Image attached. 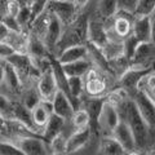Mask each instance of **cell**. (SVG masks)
Instances as JSON below:
<instances>
[{"label": "cell", "instance_id": "obj_21", "mask_svg": "<svg viewBox=\"0 0 155 155\" xmlns=\"http://www.w3.org/2000/svg\"><path fill=\"white\" fill-rule=\"evenodd\" d=\"M93 67H94V64L89 58V56L85 58H81V60L70 62V64L62 65V69H64L65 74L67 76H81V78H84L87 72L91 69H93Z\"/></svg>", "mask_w": 155, "mask_h": 155}, {"label": "cell", "instance_id": "obj_32", "mask_svg": "<svg viewBox=\"0 0 155 155\" xmlns=\"http://www.w3.org/2000/svg\"><path fill=\"white\" fill-rule=\"evenodd\" d=\"M51 151L52 154H66L67 153V137L65 133L62 132L61 134H58L57 137H54L49 143Z\"/></svg>", "mask_w": 155, "mask_h": 155}, {"label": "cell", "instance_id": "obj_44", "mask_svg": "<svg viewBox=\"0 0 155 155\" xmlns=\"http://www.w3.org/2000/svg\"><path fill=\"white\" fill-rule=\"evenodd\" d=\"M153 13H154V14H155V9H154V12H153Z\"/></svg>", "mask_w": 155, "mask_h": 155}, {"label": "cell", "instance_id": "obj_19", "mask_svg": "<svg viewBox=\"0 0 155 155\" xmlns=\"http://www.w3.org/2000/svg\"><path fill=\"white\" fill-rule=\"evenodd\" d=\"M66 123H67V120L65 118H62V116L53 113L52 116L49 118V120H48V123L45 124V127L43 128L41 137L44 138L48 143H51V141L53 138L64 132Z\"/></svg>", "mask_w": 155, "mask_h": 155}, {"label": "cell", "instance_id": "obj_23", "mask_svg": "<svg viewBox=\"0 0 155 155\" xmlns=\"http://www.w3.org/2000/svg\"><path fill=\"white\" fill-rule=\"evenodd\" d=\"M31 110H32V116H34V120H35L36 125L43 130V128L45 127V124L48 123V120H49V118L53 114L52 102H48V101H40V102Z\"/></svg>", "mask_w": 155, "mask_h": 155}, {"label": "cell", "instance_id": "obj_16", "mask_svg": "<svg viewBox=\"0 0 155 155\" xmlns=\"http://www.w3.org/2000/svg\"><path fill=\"white\" fill-rule=\"evenodd\" d=\"M153 70H142V69H136V67H130V69L125 72L124 75L119 78V85L120 88L127 91L129 94H133L134 92H137L140 81L142 80V78L149 74Z\"/></svg>", "mask_w": 155, "mask_h": 155}, {"label": "cell", "instance_id": "obj_2", "mask_svg": "<svg viewBox=\"0 0 155 155\" xmlns=\"http://www.w3.org/2000/svg\"><path fill=\"white\" fill-rule=\"evenodd\" d=\"M12 141L19 147V150L23 153V155H47L52 154L49 143L44 138L36 137V134H25V136H18L12 140Z\"/></svg>", "mask_w": 155, "mask_h": 155}, {"label": "cell", "instance_id": "obj_3", "mask_svg": "<svg viewBox=\"0 0 155 155\" xmlns=\"http://www.w3.org/2000/svg\"><path fill=\"white\" fill-rule=\"evenodd\" d=\"M120 120L122 118H120L118 106L109 100H105L100 114L97 116V125L100 127L101 132L104 134H113Z\"/></svg>", "mask_w": 155, "mask_h": 155}, {"label": "cell", "instance_id": "obj_39", "mask_svg": "<svg viewBox=\"0 0 155 155\" xmlns=\"http://www.w3.org/2000/svg\"><path fill=\"white\" fill-rule=\"evenodd\" d=\"M48 3H49V0H35L34 4L31 5V11H32V17L35 19L38 16H40L47 9L48 7Z\"/></svg>", "mask_w": 155, "mask_h": 155}, {"label": "cell", "instance_id": "obj_29", "mask_svg": "<svg viewBox=\"0 0 155 155\" xmlns=\"http://www.w3.org/2000/svg\"><path fill=\"white\" fill-rule=\"evenodd\" d=\"M138 91L143 92L150 100L155 104V71H150L149 74H146L142 80L138 84Z\"/></svg>", "mask_w": 155, "mask_h": 155}, {"label": "cell", "instance_id": "obj_14", "mask_svg": "<svg viewBox=\"0 0 155 155\" xmlns=\"http://www.w3.org/2000/svg\"><path fill=\"white\" fill-rule=\"evenodd\" d=\"M65 25L64 22L61 21L60 18L54 14H52L51 17V22H49V26H48V30H47V34L44 36V41L48 47V49H49L51 54L54 53V49L58 44V41L61 40L62 38V34L65 31Z\"/></svg>", "mask_w": 155, "mask_h": 155}, {"label": "cell", "instance_id": "obj_24", "mask_svg": "<svg viewBox=\"0 0 155 155\" xmlns=\"http://www.w3.org/2000/svg\"><path fill=\"white\" fill-rule=\"evenodd\" d=\"M51 17H52V13L48 11V9H45L40 16H38L32 21L31 26H30L31 34H34V35H36L39 38H41L43 40H44V36H45L48 26H49V22H51Z\"/></svg>", "mask_w": 155, "mask_h": 155}, {"label": "cell", "instance_id": "obj_10", "mask_svg": "<svg viewBox=\"0 0 155 155\" xmlns=\"http://www.w3.org/2000/svg\"><path fill=\"white\" fill-rule=\"evenodd\" d=\"M113 136L120 142V145L123 146L127 154H133L136 153L134 150H137V141H136L134 133L132 128L129 127V124L125 122L124 119H122L119 122V124L116 125V128L114 129Z\"/></svg>", "mask_w": 155, "mask_h": 155}, {"label": "cell", "instance_id": "obj_41", "mask_svg": "<svg viewBox=\"0 0 155 155\" xmlns=\"http://www.w3.org/2000/svg\"><path fill=\"white\" fill-rule=\"evenodd\" d=\"M151 41L155 44V14L151 13Z\"/></svg>", "mask_w": 155, "mask_h": 155}, {"label": "cell", "instance_id": "obj_17", "mask_svg": "<svg viewBox=\"0 0 155 155\" xmlns=\"http://www.w3.org/2000/svg\"><path fill=\"white\" fill-rule=\"evenodd\" d=\"M13 119H17L18 122H21L23 125H26V127L30 129L32 133L41 136L43 130L38 127L36 123H35V120H34L32 110L28 109L26 105H23L21 101H19V102H14V115H13Z\"/></svg>", "mask_w": 155, "mask_h": 155}, {"label": "cell", "instance_id": "obj_25", "mask_svg": "<svg viewBox=\"0 0 155 155\" xmlns=\"http://www.w3.org/2000/svg\"><path fill=\"white\" fill-rule=\"evenodd\" d=\"M130 67H132V62H130V58H128L125 54H122L119 57L114 58V60H110L109 61V69L110 72L115 74V76L119 78L124 75Z\"/></svg>", "mask_w": 155, "mask_h": 155}, {"label": "cell", "instance_id": "obj_38", "mask_svg": "<svg viewBox=\"0 0 155 155\" xmlns=\"http://www.w3.org/2000/svg\"><path fill=\"white\" fill-rule=\"evenodd\" d=\"M118 3H119L120 12H127V13L134 14L140 0H118Z\"/></svg>", "mask_w": 155, "mask_h": 155}, {"label": "cell", "instance_id": "obj_37", "mask_svg": "<svg viewBox=\"0 0 155 155\" xmlns=\"http://www.w3.org/2000/svg\"><path fill=\"white\" fill-rule=\"evenodd\" d=\"M155 9V0H140L137 9L134 12V16H145L151 14Z\"/></svg>", "mask_w": 155, "mask_h": 155}, {"label": "cell", "instance_id": "obj_7", "mask_svg": "<svg viewBox=\"0 0 155 155\" xmlns=\"http://www.w3.org/2000/svg\"><path fill=\"white\" fill-rule=\"evenodd\" d=\"M0 70H2V88H5L7 92H11L13 94H21L25 85H23V81L13 65L7 60H2V69Z\"/></svg>", "mask_w": 155, "mask_h": 155}, {"label": "cell", "instance_id": "obj_34", "mask_svg": "<svg viewBox=\"0 0 155 155\" xmlns=\"http://www.w3.org/2000/svg\"><path fill=\"white\" fill-rule=\"evenodd\" d=\"M17 18H18V21H19V23H21L23 30H25L26 27H30L32 21H34L31 7H22L21 11H19V13H18Z\"/></svg>", "mask_w": 155, "mask_h": 155}, {"label": "cell", "instance_id": "obj_13", "mask_svg": "<svg viewBox=\"0 0 155 155\" xmlns=\"http://www.w3.org/2000/svg\"><path fill=\"white\" fill-rule=\"evenodd\" d=\"M92 138V128L85 127L80 129H75L69 137H67V153L74 154L83 150L91 142Z\"/></svg>", "mask_w": 155, "mask_h": 155}, {"label": "cell", "instance_id": "obj_5", "mask_svg": "<svg viewBox=\"0 0 155 155\" xmlns=\"http://www.w3.org/2000/svg\"><path fill=\"white\" fill-rule=\"evenodd\" d=\"M78 7L74 0H49L47 9L52 14H54L64 22L65 26L70 23L78 17Z\"/></svg>", "mask_w": 155, "mask_h": 155}, {"label": "cell", "instance_id": "obj_4", "mask_svg": "<svg viewBox=\"0 0 155 155\" xmlns=\"http://www.w3.org/2000/svg\"><path fill=\"white\" fill-rule=\"evenodd\" d=\"M132 67L142 70L155 69V44L153 41L140 43L132 57Z\"/></svg>", "mask_w": 155, "mask_h": 155}, {"label": "cell", "instance_id": "obj_9", "mask_svg": "<svg viewBox=\"0 0 155 155\" xmlns=\"http://www.w3.org/2000/svg\"><path fill=\"white\" fill-rule=\"evenodd\" d=\"M128 14L130 13H127L125 14H122L120 11L115 14L113 17V23H111V28L109 31V35L111 39L114 40H124L127 36H129L132 34V28H133V19H130L129 17H127Z\"/></svg>", "mask_w": 155, "mask_h": 155}, {"label": "cell", "instance_id": "obj_22", "mask_svg": "<svg viewBox=\"0 0 155 155\" xmlns=\"http://www.w3.org/2000/svg\"><path fill=\"white\" fill-rule=\"evenodd\" d=\"M97 153L104 155H122L127 154L120 142L116 140L113 134H104V137L100 140Z\"/></svg>", "mask_w": 155, "mask_h": 155}, {"label": "cell", "instance_id": "obj_30", "mask_svg": "<svg viewBox=\"0 0 155 155\" xmlns=\"http://www.w3.org/2000/svg\"><path fill=\"white\" fill-rule=\"evenodd\" d=\"M67 78H69L70 97H71L72 104L75 106L76 101L84 93V79L81 76H67Z\"/></svg>", "mask_w": 155, "mask_h": 155}, {"label": "cell", "instance_id": "obj_43", "mask_svg": "<svg viewBox=\"0 0 155 155\" xmlns=\"http://www.w3.org/2000/svg\"><path fill=\"white\" fill-rule=\"evenodd\" d=\"M88 2L89 0H74V3L76 4L79 8H83V7H85L87 4H88Z\"/></svg>", "mask_w": 155, "mask_h": 155}, {"label": "cell", "instance_id": "obj_20", "mask_svg": "<svg viewBox=\"0 0 155 155\" xmlns=\"http://www.w3.org/2000/svg\"><path fill=\"white\" fill-rule=\"evenodd\" d=\"M88 56H89V49H88L87 43H84V44H76V45L66 48L56 58L61 65H65V64H70V62H74L78 60H81V58H85Z\"/></svg>", "mask_w": 155, "mask_h": 155}, {"label": "cell", "instance_id": "obj_31", "mask_svg": "<svg viewBox=\"0 0 155 155\" xmlns=\"http://www.w3.org/2000/svg\"><path fill=\"white\" fill-rule=\"evenodd\" d=\"M91 120H92V118H91V114L88 113V110L85 107H79L75 110V113L72 115L70 122L75 129H80V128L89 127Z\"/></svg>", "mask_w": 155, "mask_h": 155}, {"label": "cell", "instance_id": "obj_42", "mask_svg": "<svg viewBox=\"0 0 155 155\" xmlns=\"http://www.w3.org/2000/svg\"><path fill=\"white\" fill-rule=\"evenodd\" d=\"M17 2L21 4L22 7H31L35 0H17Z\"/></svg>", "mask_w": 155, "mask_h": 155}, {"label": "cell", "instance_id": "obj_1", "mask_svg": "<svg viewBox=\"0 0 155 155\" xmlns=\"http://www.w3.org/2000/svg\"><path fill=\"white\" fill-rule=\"evenodd\" d=\"M118 110L120 113V118L124 119L129 124V127L132 128L136 141H137V146L143 147L147 141L150 127L140 113L134 100L132 97H128L127 100H124L122 104L118 105Z\"/></svg>", "mask_w": 155, "mask_h": 155}, {"label": "cell", "instance_id": "obj_11", "mask_svg": "<svg viewBox=\"0 0 155 155\" xmlns=\"http://www.w3.org/2000/svg\"><path fill=\"white\" fill-rule=\"evenodd\" d=\"M110 41V35L107 28L97 19H89L88 31H87V43L96 45L97 48H104Z\"/></svg>", "mask_w": 155, "mask_h": 155}, {"label": "cell", "instance_id": "obj_18", "mask_svg": "<svg viewBox=\"0 0 155 155\" xmlns=\"http://www.w3.org/2000/svg\"><path fill=\"white\" fill-rule=\"evenodd\" d=\"M132 34L140 41H151V14L134 16Z\"/></svg>", "mask_w": 155, "mask_h": 155}, {"label": "cell", "instance_id": "obj_35", "mask_svg": "<svg viewBox=\"0 0 155 155\" xmlns=\"http://www.w3.org/2000/svg\"><path fill=\"white\" fill-rule=\"evenodd\" d=\"M2 23H4L9 30L16 31V32H25V30L22 28L21 23H19L18 18L16 16H11V14H4L2 16Z\"/></svg>", "mask_w": 155, "mask_h": 155}, {"label": "cell", "instance_id": "obj_27", "mask_svg": "<svg viewBox=\"0 0 155 155\" xmlns=\"http://www.w3.org/2000/svg\"><path fill=\"white\" fill-rule=\"evenodd\" d=\"M101 52L104 53L106 60H114V58L124 54V40H114L110 39V41L104 48H101Z\"/></svg>", "mask_w": 155, "mask_h": 155}, {"label": "cell", "instance_id": "obj_28", "mask_svg": "<svg viewBox=\"0 0 155 155\" xmlns=\"http://www.w3.org/2000/svg\"><path fill=\"white\" fill-rule=\"evenodd\" d=\"M41 96L38 91V87H30V88H26L23 87V89L21 92V102L23 105H26L28 109H34L35 106L40 102Z\"/></svg>", "mask_w": 155, "mask_h": 155}, {"label": "cell", "instance_id": "obj_15", "mask_svg": "<svg viewBox=\"0 0 155 155\" xmlns=\"http://www.w3.org/2000/svg\"><path fill=\"white\" fill-rule=\"evenodd\" d=\"M52 105H53V113L65 118L67 122L71 120L72 115H74L76 110L72 101L70 100V97L61 89H58V92L56 93L54 98L52 101Z\"/></svg>", "mask_w": 155, "mask_h": 155}, {"label": "cell", "instance_id": "obj_26", "mask_svg": "<svg viewBox=\"0 0 155 155\" xmlns=\"http://www.w3.org/2000/svg\"><path fill=\"white\" fill-rule=\"evenodd\" d=\"M119 11L118 0H98L97 2V12L102 18H113Z\"/></svg>", "mask_w": 155, "mask_h": 155}, {"label": "cell", "instance_id": "obj_40", "mask_svg": "<svg viewBox=\"0 0 155 155\" xmlns=\"http://www.w3.org/2000/svg\"><path fill=\"white\" fill-rule=\"evenodd\" d=\"M14 53H17V51L13 45H11L9 43H5V41L0 43V56H2V60H8Z\"/></svg>", "mask_w": 155, "mask_h": 155}, {"label": "cell", "instance_id": "obj_36", "mask_svg": "<svg viewBox=\"0 0 155 155\" xmlns=\"http://www.w3.org/2000/svg\"><path fill=\"white\" fill-rule=\"evenodd\" d=\"M0 153H2V155H23V153L19 150L17 145L12 141H8V140H2Z\"/></svg>", "mask_w": 155, "mask_h": 155}, {"label": "cell", "instance_id": "obj_12", "mask_svg": "<svg viewBox=\"0 0 155 155\" xmlns=\"http://www.w3.org/2000/svg\"><path fill=\"white\" fill-rule=\"evenodd\" d=\"M130 97L134 100L140 113H141V115L143 116V119L146 120L149 127L154 128L155 127V104L143 93V92L138 91V89Z\"/></svg>", "mask_w": 155, "mask_h": 155}, {"label": "cell", "instance_id": "obj_6", "mask_svg": "<svg viewBox=\"0 0 155 155\" xmlns=\"http://www.w3.org/2000/svg\"><path fill=\"white\" fill-rule=\"evenodd\" d=\"M36 87H38L39 93L41 96V100L52 102L56 93L58 92V89H60L57 79H56L54 70H53V66L48 67L47 70L41 72L36 81Z\"/></svg>", "mask_w": 155, "mask_h": 155}, {"label": "cell", "instance_id": "obj_8", "mask_svg": "<svg viewBox=\"0 0 155 155\" xmlns=\"http://www.w3.org/2000/svg\"><path fill=\"white\" fill-rule=\"evenodd\" d=\"M98 67H93L85 74L84 79V92L88 97H102L107 89V83L105 78L97 70Z\"/></svg>", "mask_w": 155, "mask_h": 155}, {"label": "cell", "instance_id": "obj_33", "mask_svg": "<svg viewBox=\"0 0 155 155\" xmlns=\"http://www.w3.org/2000/svg\"><path fill=\"white\" fill-rule=\"evenodd\" d=\"M141 41H140L133 34H130L129 36H127L124 39V54L132 60V57H133L134 52H136V49H137Z\"/></svg>", "mask_w": 155, "mask_h": 155}]
</instances>
